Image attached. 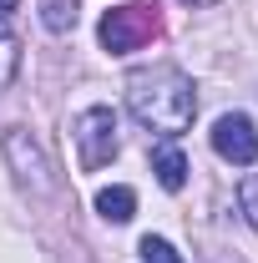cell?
Here are the masks:
<instances>
[{
	"mask_svg": "<svg viewBox=\"0 0 258 263\" xmlns=\"http://www.w3.org/2000/svg\"><path fill=\"white\" fill-rule=\"evenodd\" d=\"M127 106L132 117L142 122L147 132L157 137H182L197 117V97H193V81L177 71V66H142L127 76Z\"/></svg>",
	"mask_w": 258,
	"mask_h": 263,
	"instance_id": "6da1fadb",
	"label": "cell"
},
{
	"mask_svg": "<svg viewBox=\"0 0 258 263\" xmlns=\"http://www.w3.org/2000/svg\"><path fill=\"white\" fill-rule=\"evenodd\" d=\"M162 31V15H157V5H147V0H137V5H122V10H106L101 15V46L112 51V56H127V51H142L147 41H157Z\"/></svg>",
	"mask_w": 258,
	"mask_h": 263,
	"instance_id": "7a4b0ae2",
	"label": "cell"
},
{
	"mask_svg": "<svg viewBox=\"0 0 258 263\" xmlns=\"http://www.w3.org/2000/svg\"><path fill=\"white\" fill-rule=\"evenodd\" d=\"M71 142H76V162L81 172H97L117 157V111L112 106H86L76 122H71Z\"/></svg>",
	"mask_w": 258,
	"mask_h": 263,
	"instance_id": "3957f363",
	"label": "cell"
},
{
	"mask_svg": "<svg viewBox=\"0 0 258 263\" xmlns=\"http://www.w3.org/2000/svg\"><path fill=\"white\" fill-rule=\"evenodd\" d=\"M213 152H218L223 162H233V167H253L258 162V132H253V122H248L243 111L218 117V122H213Z\"/></svg>",
	"mask_w": 258,
	"mask_h": 263,
	"instance_id": "277c9868",
	"label": "cell"
},
{
	"mask_svg": "<svg viewBox=\"0 0 258 263\" xmlns=\"http://www.w3.org/2000/svg\"><path fill=\"white\" fill-rule=\"evenodd\" d=\"M5 152H10V162H15V177L26 182V187H35V193H51V167H46V157H41V147H35L26 132H10L5 137Z\"/></svg>",
	"mask_w": 258,
	"mask_h": 263,
	"instance_id": "5b68a950",
	"label": "cell"
},
{
	"mask_svg": "<svg viewBox=\"0 0 258 263\" xmlns=\"http://www.w3.org/2000/svg\"><path fill=\"white\" fill-rule=\"evenodd\" d=\"M152 172H157V182L167 187V193H177V187L188 182V157H182L172 142H162L157 152H152Z\"/></svg>",
	"mask_w": 258,
	"mask_h": 263,
	"instance_id": "8992f818",
	"label": "cell"
},
{
	"mask_svg": "<svg viewBox=\"0 0 258 263\" xmlns=\"http://www.w3.org/2000/svg\"><path fill=\"white\" fill-rule=\"evenodd\" d=\"M97 213L106 218V223H132L137 193H132V187H101V193H97Z\"/></svg>",
	"mask_w": 258,
	"mask_h": 263,
	"instance_id": "52a82bcc",
	"label": "cell"
},
{
	"mask_svg": "<svg viewBox=\"0 0 258 263\" xmlns=\"http://www.w3.org/2000/svg\"><path fill=\"white\" fill-rule=\"evenodd\" d=\"M76 15H81V0H41V21H46V31H56V35L71 31Z\"/></svg>",
	"mask_w": 258,
	"mask_h": 263,
	"instance_id": "ba28073f",
	"label": "cell"
},
{
	"mask_svg": "<svg viewBox=\"0 0 258 263\" xmlns=\"http://www.w3.org/2000/svg\"><path fill=\"white\" fill-rule=\"evenodd\" d=\"M15 71H21V41H15V31H10L5 15H0V91L15 81Z\"/></svg>",
	"mask_w": 258,
	"mask_h": 263,
	"instance_id": "9c48e42d",
	"label": "cell"
},
{
	"mask_svg": "<svg viewBox=\"0 0 258 263\" xmlns=\"http://www.w3.org/2000/svg\"><path fill=\"white\" fill-rule=\"evenodd\" d=\"M142 263H182V258H177V248H172L167 238H152V233H147V238H142Z\"/></svg>",
	"mask_w": 258,
	"mask_h": 263,
	"instance_id": "30bf717a",
	"label": "cell"
},
{
	"mask_svg": "<svg viewBox=\"0 0 258 263\" xmlns=\"http://www.w3.org/2000/svg\"><path fill=\"white\" fill-rule=\"evenodd\" d=\"M238 208H243V218L258 228V172H248V177L238 182Z\"/></svg>",
	"mask_w": 258,
	"mask_h": 263,
	"instance_id": "8fae6325",
	"label": "cell"
},
{
	"mask_svg": "<svg viewBox=\"0 0 258 263\" xmlns=\"http://www.w3.org/2000/svg\"><path fill=\"white\" fill-rule=\"evenodd\" d=\"M5 10H15V0H0V15H5Z\"/></svg>",
	"mask_w": 258,
	"mask_h": 263,
	"instance_id": "7c38bea8",
	"label": "cell"
},
{
	"mask_svg": "<svg viewBox=\"0 0 258 263\" xmlns=\"http://www.w3.org/2000/svg\"><path fill=\"white\" fill-rule=\"evenodd\" d=\"M188 5H213V0H188Z\"/></svg>",
	"mask_w": 258,
	"mask_h": 263,
	"instance_id": "4fadbf2b",
	"label": "cell"
}]
</instances>
